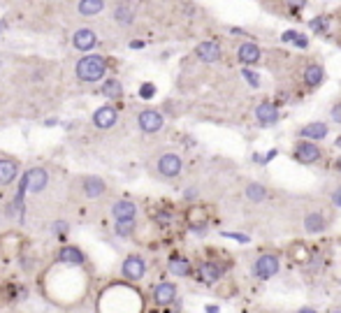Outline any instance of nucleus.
I'll return each mask as SVG.
<instances>
[{"label": "nucleus", "mask_w": 341, "mask_h": 313, "mask_svg": "<svg viewBox=\"0 0 341 313\" xmlns=\"http://www.w3.org/2000/svg\"><path fill=\"white\" fill-rule=\"evenodd\" d=\"M332 204H334V206H339V209H341V186L336 188L334 193H332Z\"/></svg>", "instance_id": "38"}, {"label": "nucleus", "mask_w": 341, "mask_h": 313, "mask_svg": "<svg viewBox=\"0 0 341 313\" xmlns=\"http://www.w3.org/2000/svg\"><path fill=\"white\" fill-rule=\"evenodd\" d=\"M334 144H336V149H341V137H336V142H334Z\"/></svg>", "instance_id": "45"}, {"label": "nucleus", "mask_w": 341, "mask_h": 313, "mask_svg": "<svg viewBox=\"0 0 341 313\" xmlns=\"http://www.w3.org/2000/svg\"><path fill=\"white\" fill-rule=\"evenodd\" d=\"M293 44H295V47H299V49H306V47H309V37L299 33V35L295 37V42H293Z\"/></svg>", "instance_id": "37"}, {"label": "nucleus", "mask_w": 341, "mask_h": 313, "mask_svg": "<svg viewBox=\"0 0 341 313\" xmlns=\"http://www.w3.org/2000/svg\"><path fill=\"white\" fill-rule=\"evenodd\" d=\"M72 44H74V49H79V51H91V49L98 44V35L91 28H81L74 33Z\"/></svg>", "instance_id": "15"}, {"label": "nucleus", "mask_w": 341, "mask_h": 313, "mask_svg": "<svg viewBox=\"0 0 341 313\" xmlns=\"http://www.w3.org/2000/svg\"><path fill=\"white\" fill-rule=\"evenodd\" d=\"M320 158H323V151H320V146H318L316 142H311V139H304V142H299V144L295 146V160H297V163L316 165Z\"/></svg>", "instance_id": "4"}, {"label": "nucleus", "mask_w": 341, "mask_h": 313, "mask_svg": "<svg viewBox=\"0 0 341 313\" xmlns=\"http://www.w3.org/2000/svg\"><path fill=\"white\" fill-rule=\"evenodd\" d=\"M56 232H63V230H65V223H63V221H58V223H56Z\"/></svg>", "instance_id": "40"}, {"label": "nucleus", "mask_w": 341, "mask_h": 313, "mask_svg": "<svg viewBox=\"0 0 341 313\" xmlns=\"http://www.w3.org/2000/svg\"><path fill=\"white\" fill-rule=\"evenodd\" d=\"M105 10V0H79V14L84 17H96Z\"/></svg>", "instance_id": "24"}, {"label": "nucleus", "mask_w": 341, "mask_h": 313, "mask_svg": "<svg viewBox=\"0 0 341 313\" xmlns=\"http://www.w3.org/2000/svg\"><path fill=\"white\" fill-rule=\"evenodd\" d=\"M19 174V163L14 160H7V158H0V186H7L12 183Z\"/></svg>", "instance_id": "18"}, {"label": "nucleus", "mask_w": 341, "mask_h": 313, "mask_svg": "<svg viewBox=\"0 0 341 313\" xmlns=\"http://www.w3.org/2000/svg\"><path fill=\"white\" fill-rule=\"evenodd\" d=\"M169 271H172L174 276H188L191 274V260L181 258V255H174V258H169Z\"/></svg>", "instance_id": "23"}, {"label": "nucleus", "mask_w": 341, "mask_h": 313, "mask_svg": "<svg viewBox=\"0 0 341 313\" xmlns=\"http://www.w3.org/2000/svg\"><path fill=\"white\" fill-rule=\"evenodd\" d=\"M302 225H304V230L309 235H320V232L327 230V216L323 211H309L304 216V221H302Z\"/></svg>", "instance_id": "10"}, {"label": "nucleus", "mask_w": 341, "mask_h": 313, "mask_svg": "<svg viewBox=\"0 0 341 313\" xmlns=\"http://www.w3.org/2000/svg\"><path fill=\"white\" fill-rule=\"evenodd\" d=\"M334 169H336V172H341V158H336V160H334Z\"/></svg>", "instance_id": "42"}, {"label": "nucleus", "mask_w": 341, "mask_h": 313, "mask_svg": "<svg viewBox=\"0 0 341 313\" xmlns=\"http://www.w3.org/2000/svg\"><path fill=\"white\" fill-rule=\"evenodd\" d=\"M223 237H225V239L237 241V244H248V241H251V237L241 235V232H223Z\"/></svg>", "instance_id": "33"}, {"label": "nucleus", "mask_w": 341, "mask_h": 313, "mask_svg": "<svg viewBox=\"0 0 341 313\" xmlns=\"http://www.w3.org/2000/svg\"><path fill=\"white\" fill-rule=\"evenodd\" d=\"M58 260L63 265H84V253L77 246H63L58 251Z\"/></svg>", "instance_id": "19"}, {"label": "nucleus", "mask_w": 341, "mask_h": 313, "mask_svg": "<svg viewBox=\"0 0 341 313\" xmlns=\"http://www.w3.org/2000/svg\"><path fill=\"white\" fill-rule=\"evenodd\" d=\"M241 77H244V81H248V86H253V88H258V86H260V77H258V72H255V70H251V67L244 65Z\"/></svg>", "instance_id": "31"}, {"label": "nucleus", "mask_w": 341, "mask_h": 313, "mask_svg": "<svg viewBox=\"0 0 341 313\" xmlns=\"http://www.w3.org/2000/svg\"><path fill=\"white\" fill-rule=\"evenodd\" d=\"M279 119H281V112H279V107H276L274 102H270V100H265V102H260L255 107V121L260 123V126H274V123H279Z\"/></svg>", "instance_id": "6"}, {"label": "nucleus", "mask_w": 341, "mask_h": 313, "mask_svg": "<svg viewBox=\"0 0 341 313\" xmlns=\"http://www.w3.org/2000/svg\"><path fill=\"white\" fill-rule=\"evenodd\" d=\"M329 313H341V306H334V308H329Z\"/></svg>", "instance_id": "44"}, {"label": "nucleus", "mask_w": 341, "mask_h": 313, "mask_svg": "<svg viewBox=\"0 0 341 313\" xmlns=\"http://www.w3.org/2000/svg\"><path fill=\"white\" fill-rule=\"evenodd\" d=\"M102 95L109 97V100H119V97L123 95V86H121V81H116V79H107V81L102 84Z\"/></svg>", "instance_id": "25"}, {"label": "nucleus", "mask_w": 341, "mask_h": 313, "mask_svg": "<svg viewBox=\"0 0 341 313\" xmlns=\"http://www.w3.org/2000/svg\"><path fill=\"white\" fill-rule=\"evenodd\" d=\"M114 19L121 26H130L135 21V7L130 3H119V5L114 7Z\"/></svg>", "instance_id": "20"}, {"label": "nucleus", "mask_w": 341, "mask_h": 313, "mask_svg": "<svg viewBox=\"0 0 341 313\" xmlns=\"http://www.w3.org/2000/svg\"><path fill=\"white\" fill-rule=\"evenodd\" d=\"M74 72H77V77L81 79V81L93 84V81H100V79L105 77V72H107V63H105L102 56L91 54V56H84V58L79 60L77 67H74Z\"/></svg>", "instance_id": "1"}, {"label": "nucleus", "mask_w": 341, "mask_h": 313, "mask_svg": "<svg viewBox=\"0 0 341 313\" xmlns=\"http://www.w3.org/2000/svg\"><path fill=\"white\" fill-rule=\"evenodd\" d=\"M272 158H276V149H272L270 153H267V156H263V158H260V163H265V165H267V163H270V160H272Z\"/></svg>", "instance_id": "39"}, {"label": "nucleus", "mask_w": 341, "mask_h": 313, "mask_svg": "<svg viewBox=\"0 0 341 313\" xmlns=\"http://www.w3.org/2000/svg\"><path fill=\"white\" fill-rule=\"evenodd\" d=\"M116 119H119V112L114 107H109V105H105V107H100L93 114V123H96L100 130H109V128L116 123Z\"/></svg>", "instance_id": "13"}, {"label": "nucleus", "mask_w": 341, "mask_h": 313, "mask_svg": "<svg viewBox=\"0 0 341 313\" xmlns=\"http://www.w3.org/2000/svg\"><path fill=\"white\" fill-rule=\"evenodd\" d=\"M181 167H184V163H181V158L177 156V153H165V156L158 158V172H160L162 176H167V179L179 176Z\"/></svg>", "instance_id": "7"}, {"label": "nucleus", "mask_w": 341, "mask_h": 313, "mask_svg": "<svg viewBox=\"0 0 341 313\" xmlns=\"http://www.w3.org/2000/svg\"><path fill=\"white\" fill-rule=\"evenodd\" d=\"M188 223L193 225V228H198V225H207V209L200 204L191 206V211H188Z\"/></svg>", "instance_id": "28"}, {"label": "nucleus", "mask_w": 341, "mask_h": 313, "mask_svg": "<svg viewBox=\"0 0 341 313\" xmlns=\"http://www.w3.org/2000/svg\"><path fill=\"white\" fill-rule=\"evenodd\" d=\"M112 214L116 221H119V218H135L137 216V206H135V202H130V199H119V202L114 204Z\"/></svg>", "instance_id": "21"}, {"label": "nucleus", "mask_w": 341, "mask_h": 313, "mask_svg": "<svg viewBox=\"0 0 341 313\" xmlns=\"http://www.w3.org/2000/svg\"><path fill=\"white\" fill-rule=\"evenodd\" d=\"M195 56H198L202 63H216V60H221V56H223L221 44L216 42V40L200 42L198 47H195Z\"/></svg>", "instance_id": "8"}, {"label": "nucleus", "mask_w": 341, "mask_h": 313, "mask_svg": "<svg viewBox=\"0 0 341 313\" xmlns=\"http://www.w3.org/2000/svg\"><path fill=\"white\" fill-rule=\"evenodd\" d=\"M153 95H156V86H153V84H149V81H146V84L139 86V97H142V100H151Z\"/></svg>", "instance_id": "32"}, {"label": "nucleus", "mask_w": 341, "mask_h": 313, "mask_svg": "<svg viewBox=\"0 0 341 313\" xmlns=\"http://www.w3.org/2000/svg\"><path fill=\"white\" fill-rule=\"evenodd\" d=\"M329 116H332V121H334V123H339V126H341V100L332 105V112H329Z\"/></svg>", "instance_id": "34"}, {"label": "nucleus", "mask_w": 341, "mask_h": 313, "mask_svg": "<svg viewBox=\"0 0 341 313\" xmlns=\"http://www.w3.org/2000/svg\"><path fill=\"white\" fill-rule=\"evenodd\" d=\"M84 193L89 195L91 199L100 197V195L105 193V181H102L100 176H86L84 179Z\"/></svg>", "instance_id": "22"}, {"label": "nucleus", "mask_w": 341, "mask_h": 313, "mask_svg": "<svg viewBox=\"0 0 341 313\" xmlns=\"http://www.w3.org/2000/svg\"><path fill=\"white\" fill-rule=\"evenodd\" d=\"M265 197H267V188L265 186H260V183H248L246 186V199L260 204V202H265Z\"/></svg>", "instance_id": "27"}, {"label": "nucleus", "mask_w": 341, "mask_h": 313, "mask_svg": "<svg viewBox=\"0 0 341 313\" xmlns=\"http://www.w3.org/2000/svg\"><path fill=\"white\" fill-rule=\"evenodd\" d=\"M299 33L297 30H286V33H283L281 35V42H286V44H293L295 42V37H297Z\"/></svg>", "instance_id": "35"}, {"label": "nucleus", "mask_w": 341, "mask_h": 313, "mask_svg": "<svg viewBox=\"0 0 341 313\" xmlns=\"http://www.w3.org/2000/svg\"><path fill=\"white\" fill-rule=\"evenodd\" d=\"M49 183V176L47 172H44L42 167H33L26 172L24 181H21V188H19V202H21V197H24V193H40V190H44V186Z\"/></svg>", "instance_id": "2"}, {"label": "nucleus", "mask_w": 341, "mask_h": 313, "mask_svg": "<svg viewBox=\"0 0 341 313\" xmlns=\"http://www.w3.org/2000/svg\"><path fill=\"white\" fill-rule=\"evenodd\" d=\"M121 271H123V276H126L128 281H139V278L146 274V262H144V258H139V255H130V258H126Z\"/></svg>", "instance_id": "9"}, {"label": "nucleus", "mask_w": 341, "mask_h": 313, "mask_svg": "<svg viewBox=\"0 0 341 313\" xmlns=\"http://www.w3.org/2000/svg\"><path fill=\"white\" fill-rule=\"evenodd\" d=\"M290 260H295L297 265H304L306 260H309V248L302 241H293L290 244Z\"/></svg>", "instance_id": "26"}, {"label": "nucleus", "mask_w": 341, "mask_h": 313, "mask_svg": "<svg viewBox=\"0 0 341 313\" xmlns=\"http://www.w3.org/2000/svg\"><path fill=\"white\" fill-rule=\"evenodd\" d=\"M237 58H239L241 65H255L263 58V49L258 47L255 42H244L239 47V51H237Z\"/></svg>", "instance_id": "12"}, {"label": "nucleus", "mask_w": 341, "mask_h": 313, "mask_svg": "<svg viewBox=\"0 0 341 313\" xmlns=\"http://www.w3.org/2000/svg\"><path fill=\"white\" fill-rule=\"evenodd\" d=\"M162 123H165V121H162V114H160V112H156V109H144V112H139V116H137L139 130H142V133H146V135L160 133Z\"/></svg>", "instance_id": "5"}, {"label": "nucleus", "mask_w": 341, "mask_h": 313, "mask_svg": "<svg viewBox=\"0 0 341 313\" xmlns=\"http://www.w3.org/2000/svg\"><path fill=\"white\" fill-rule=\"evenodd\" d=\"M279 269H281V260H279L276 253H263L253 262V274H255L260 281H267V278L276 276Z\"/></svg>", "instance_id": "3"}, {"label": "nucleus", "mask_w": 341, "mask_h": 313, "mask_svg": "<svg viewBox=\"0 0 341 313\" xmlns=\"http://www.w3.org/2000/svg\"><path fill=\"white\" fill-rule=\"evenodd\" d=\"M114 230H116L119 237H130L132 232H135V218H119L116 225H114Z\"/></svg>", "instance_id": "29"}, {"label": "nucleus", "mask_w": 341, "mask_h": 313, "mask_svg": "<svg viewBox=\"0 0 341 313\" xmlns=\"http://www.w3.org/2000/svg\"><path fill=\"white\" fill-rule=\"evenodd\" d=\"M174 297H177V285L174 283H158L156 290H153V299H156V304H160V306L172 304Z\"/></svg>", "instance_id": "17"}, {"label": "nucleus", "mask_w": 341, "mask_h": 313, "mask_svg": "<svg viewBox=\"0 0 341 313\" xmlns=\"http://www.w3.org/2000/svg\"><path fill=\"white\" fill-rule=\"evenodd\" d=\"M207 313H218V306H207Z\"/></svg>", "instance_id": "43"}, {"label": "nucleus", "mask_w": 341, "mask_h": 313, "mask_svg": "<svg viewBox=\"0 0 341 313\" xmlns=\"http://www.w3.org/2000/svg\"><path fill=\"white\" fill-rule=\"evenodd\" d=\"M309 28L316 33V35H325L329 30V19L327 17H316V19H311L309 21Z\"/></svg>", "instance_id": "30"}, {"label": "nucleus", "mask_w": 341, "mask_h": 313, "mask_svg": "<svg viewBox=\"0 0 341 313\" xmlns=\"http://www.w3.org/2000/svg\"><path fill=\"white\" fill-rule=\"evenodd\" d=\"M299 313H318V311H316V308H309V306H302V308H299Z\"/></svg>", "instance_id": "41"}, {"label": "nucleus", "mask_w": 341, "mask_h": 313, "mask_svg": "<svg viewBox=\"0 0 341 313\" xmlns=\"http://www.w3.org/2000/svg\"><path fill=\"white\" fill-rule=\"evenodd\" d=\"M286 5L290 7V10H304V5H306V0H286Z\"/></svg>", "instance_id": "36"}, {"label": "nucleus", "mask_w": 341, "mask_h": 313, "mask_svg": "<svg viewBox=\"0 0 341 313\" xmlns=\"http://www.w3.org/2000/svg\"><path fill=\"white\" fill-rule=\"evenodd\" d=\"M198 274H200V281H202V283L214 285L216 281H218V278L223 276V269H221L218 265H216L214 260H204L202 265H200Z\"/></svg>", "instance_id": "16"}, {"label": "nucleus", "mask_w": 341, "mask_h": 313, "mask_svg": "<svg viewBox=\"0 0 341 313\" xmlns=\"http://www.w3.org/2000/svg\"><path fill=\"white\" fill-rule=\"evenodd\" d=\"M302 81H304V86H309V88H318V86L325 81V70H323V65H318V63L306 65L304 72H302Z\"/></svg>", "instance_id": "14"}, {"label": "nucleus", "mask_w": 341, "mask_h": 313, "mask_svg": "<svg viewBox=\"0 0 341 313\" xmlns=\"http://www.w3.org/2000/svg\"><path fill=\"white\" fill-rule=\"evenodd\" d=\"M327 135H329V128L323 121H313V123H306V126L299 128V137L311 139V142H320V139H325Z\"/></svg>", "instance_id": "11"}]
</instances>
